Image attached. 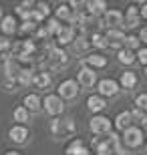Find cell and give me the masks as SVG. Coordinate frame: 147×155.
<instances>
[{"label":"cell","instance_id":"1f68e13d","mask_svg":"<svg viewBox=\"0 0 147 155\" xmlns=\"http://www.w3.org/2000/svg\"><path fill=\"white\" fill-rule=\"evenodd\" d=\"M91 46V40H87V36L85 35H81V36H77L75 38V42H73V48H75V52H85L87 48Z\"/></svg>","mask_w":147,"mask_h":155},{"label":"cell","instance_id":"30bf717a","mask_svg":"<svg viewBox=\"0 0 147 155\" xmlns=\"http://www.w3.org/2000/svg\"><path fill=\"white\" fill-rule=\"evenodd\" d=\"M119 89L121 87L115 79H101L97 83V95H101V97H115Z\"/></svg>","mask_w":147,"mask_h":155},{"label":"cell","instance_id":"4dcf8cb0","mask_svg":"<svg viewBox=\"0 0 147 155\" xmlns=\"http://www.w3.org/2000/svg\"><path fill=\"white\" fill-rule=\"evenodd\" d=\"M12 40L6 38V36H0V57L2 58H10V52H12Z\"/></svg>","mask_w":147,"mask_h":155},{"label":"cell","instance_id":"484cf974","mask_svg":"<svg viewBox=\"0 0 147 155\" xmlns=\"http://www.w3.org/2000/svg\"><path fill=\"white\" fill-rule=\"evenodd\" d=\"M42 28L46 30V36H57L58 32H61L62 24H61V20L55 16V18H48V20H46V24H42Z\"/></svg>","mask_w":147,"mask_h":155},{"label":"cell","instance_id":"d6986e66","mask_svg":"<svg viewBox=\"0 0 147 155\" xmlns=\"http://www.w3.org/2000/svg\"><path fill=\"white\" fill-rule=\"evenodd\" d=\"M87 10L95 18H103V14H105L109 8H107V2H105V0H91V2H87Z\"/></svg>","mask_w":147,"mask_h":155},{"label":"cell","instance_id":"277c9868","mask_svg":"<svg viewBox=\"0 0 147 155\" xmlns=\"http://www.w3.org/2000/svg\"><path fill=\"white\" fill-rule=\"evenodd\" d=\"M89 129L95 137H101V135H109L113 131V121L105 115H93V119L89 121Z\"/></svg>","mask_w":147,"mask_h":155},{"label":"cell","instance_id":"c3c4849f","mask_svg":"<svg viewBox=\"0 0 147 155\" xmlns=\"http://www.w3.org/2000/svg\"><path fill=\"white\" fill-rule=\"evenodd\" d=\"M145 129H147V123H145Z\"/></svg>","mask_w":147,"mask_h":155},{"label":"cell","instance_id":"5b68a950","mask_svg":"<svg viewBox=\"0 0 147 155\" xmlns=\"http://www.w3.org/2000/svg\"><path fill=\"white\" fill-rule=\"evenodd\" d=\"M143 131L141 127H129L127 131H123V135H121V141H123V147L125 149H137V147H141L143 145Z\"/></svg>","mask_w":147,"mask_h":155},{"label":"cell","instance_id":"d590c367","mask_svg":"<svg viewBox=\"0 0 147 155\" xmlns=\"http://www.w3.org/2000/svg\"><path fill=\"white\" fill-rule=\"evenodd\" d=\"M131 115H133V121H135V123H139V125H143L145 127V123H147V113L145 111H141V109H133L131 111Z\"/></svg>","mask_w":147,"mask_h":155},{"label":"cell","instance_id":"d6a6232c","mask_svg":"<svg viewBox=\"0 0 147 155\" xmlns=\"http://www.w3.org/2000/svg\"><path fill=\"white\" fill-rule=\"evenodd\" d=\"M91 46H95V48H107L109 42H107V36L105 35H99V32H95V35H91Z\"/></svg>","mask_w":147,"mask_h":155},{"label":"cell","instance_id":"7a4b0ae2","mask_svg":"<svg viewBox=\"0 0 147 155\" xmlns=\"http://www.w3.org/2000/svg\"><path fill=\"white\" fill-rule=\"evenodd\" d=\"M34 51H36V46L32 40H18L12 46V58H16L18 63H30Z\"/></svg>","mask_w":147,"mask_h":155},{"label":"cell","instance_id":"681fc988","mask_svg":"<svg viewBox=\"0 0 147 155\" xmlns=\"http://www.w3.org/2000/svg\"><path fill=\"white\" fill-rule=\"evenodd\" d=\"M145 28H147V24H145Z\"/></svg>","mask_w":147,"mask_h":155},{"label":"cell","instance_id":"cb8c5ba5","mask_svg":"<svg viewBox=\"0 0 147 155\" xmlns=\"http://www.w3.org/2000/svg\"><path fill=\"white\" fill-rule=\"evenodd\" d=\"M24 107H26L28 111H32V113H38V111L42 109V101H40L38 95L30 93V95H26V97H24Z\"/></svg>","mask_w":147,"mask_h":155},{"label":"cell","instance_id":"f546056e","mask_svg":"<svg viewBox=\"0 0 147 155\" xmlns=\"http://www.w3.org/2000/svg\"><path fill=\"white\" fill-rule=\"evenodd\" d=\"M28 115H30V111L24 105H20V107H16V109L12 111V117H14V121H16L18 125H24L28 121Z\"/></svg>","mask_w":147,"mask_h":155},{"label":"cell","instance_id":"74e56055","mask_svg":"<svg viewBox=\"0 0 147 155\" xmlns=\"http://www.w3.org/2000/svg\"><path fill=\"white\" fill-rule=\"evenodd\" d=\"M38 28H40V24H36V22H22V26H20V32H38Z\"/></svg>","mask_w":147,"mask_h":155},{"label":"cell","instance_id":"ba28073f","mask_svg":"<svg viewBox=\"0 0 147 155\" xmlns=\"http://www.w3.org/2000/svg\"><path fill=\"white\" fill-rule=\"evenodd\" d=\"M42 109L52 117H58L65 111V101H62L58 95H46L45 101H42Z\"/></svg>","mask_w":147,"mask_h":155},{"label":"cell","instance_id":"8fae6325","mask_svg":"<svg viewBox=\"0 0 147 155\" xmlns=\"http://www.w3.org/2000/svg\"><path fill=\"white\" fill-rule=\"evenodd\" d=\"M107 42L111 48H117V51H121V48H125V40H127V35H125L123 28H117V30H107Z\"/></svg>","mask_w":147,"mask_h":155},{"label":"cell","instance_id":"44dd1931","mask_svg":"<svg viewBox=\"0 0 147 155\" xmlns=\"http://www.w3.org/2000/svg\"><path fill=\"white\" fill-rule=\"evenodd\" d=\"M20 69H22V64L18 63L16 58H6L4 61V75H6V79H16L18 77V73H20Z\"/></svg>","mask_w":147,"mask_h":155},{"label":"cell","instance_id":"9c48e42d","mask_svg":"<svg viewBox=\"0 0 147 155\" xmlns=\"http://www.w3.org/2000/svg\"><path fill=\"white\" fill-rule=\"evenodd\" d=\"M77 83H79V87H85V89L95 87V83H97V71H93L91 67L81 64L79 73H77Z\"/></svg>","mask_w":147,"mask_h":155},{"label":"cell","instance_id":"f1b7e54d","mask_svg":"<svg viewBox=\"0 0 147 155\" xmlns=\"http://www.w3.org/2000/svg\"><path fill=\"white\" fill-rule=\"evenodd\" d=\"M73 8H71V4H58L57 6V18L58 20H67V22H71V20H73Z\"/></svg>","mask_w":147,"mask_h":155},{"label":"cell","instance_id":"8d00e7d4","mask_svg":"<svg viewBox=\"0 0 147 155\" xmlns=\"http://www.w3.org/2000/svg\"><path fill=\"white\" fill-rule=\"evenodd\" d=\"M135 107L147 113V93H141V95H137V97H135Z\"/></svg>","mask_w":147,"mask_h":155},{"label":"cell","instance_id":"e0dca14e","mask_svg":"<svg viewBox=\"0 0 147 155\" xmlns=\"http://www.w3.org/2000/svg\"><path fill=\"white\" fill-rule=\"evenodd\" d=\"M87 107H89L91 113L99 115V113L107 107V101H105V97H101V95H91V97L87 99Z\"/></svg>","mask_w":147,"mask_h":155},{"label":"cell","instance_id":"7bdbcfd3","mask_svg":"<svg viewBox=\"0 0 147 155\" xmlns=\"http://www.w3.org/2000/svg\"><path fill=\"white\" fill-rule=\"evenodd\" d=\"M77 155H91V151L87 149V147H83V149H81V151H79V153H77Z\"/></svg>","mask_w":147,"mask_h":155},{"label":"cell","instance_id":"2e32d148","mask_svg":"<svg viewBox=\"0 0 147 155\" xmlns=\"http://www.w3.org/2000/svg\"><path fill=\"white\" fill-rule=\"evenodd\" d=\"M8 137H10L14 143H26V139H28V129H26L24 125H14V127H10Z\"/></svg>","mask_w":147,"mask_h":155},{"label":"cell","instance_id":"6da1fadb","mask_svg":"<svg viewBox=\"0 0 147 155\" xmlns=\"http://www.w3.org/2000/svg\"><path fill=\"white\" fill-rule=\"evenodd\" d=\"M51 133L57 139H68L77 133V125H75L73 117H55L51 121Z\"/></svg>","mask_w":147,"mask_h":155},{"label":"cell","instance_id":"603a6c76","mask_svg":"<svg viewBox=\"0 0 147 155\" xmlns=\"http://www.w3.org/2000/svg\"><path fill=\"white\" fill-rule=\"evenodd\" d=\"M91 145H93V149L97 151V155H111V153H113L105 137H93Z\"/></svg>","mask_w":147,"mask_h":155},{"label":"cell","instance_id":"3957f363","mask_svg":"<svg viewBox=\"0 0 147 155\" xmlns=\"http://www.w3.org/2000/svg\"><path fill=\"white\" fill-rule=\"evenodd\" d=\"M46 64H48V69H52V71H62L68 64V54L61 46H52V48H48Z\"/></svg>","mask_w":147,"mask_h":155},{"label":"cell","instance_id":"4316f807","mask_svg":"<svg viewBox=\"0 0 147 155\" xmlns=\"http://www.w3.org/2000/svg\"><path fill=\"white\" fill-rule=\"evenodd\" d=\"M32 85L36 87V89H48V87H51V75H48L46 71H38V73L34 75Z\"/></svg>","mask_w":147,"mask_h":155},{"label":"cell","instance_id":"ffe728a7","mask_svg":"<svg viewBox=\"0 0 147 155\" xmlns=\"http://www.w3.org/2000/svg\"><path fill=\"white\" fill-rule=\"evenodd\" d=\"M32 73H34L32 67H30V64H24L22 69H20V73H18V77H16L18 87H28V85H32V81H34V75H32Z\"/></svg>","mask_w":147,"mask_h":155},{"label":"cell","instance_id":"7dc6e473","mask_svg":"<svg viewBox=\"0 0 147 155\" xmlns=\"http://www.w3.org/2000/svg\"><path fill=\"white\" fill-rule=\"evenodd\" d=\"M145 149H147V143H145Z\"/></svg>","mask_w":147,"mask_h":155},{"label":"cell","instance_id":"f6af8a7d","mask_svg":"<svg viewBox=\"0 0 147 155\" xmlns=\"http://www.w3.org/2000/svg\"><path fill=\"white\" fill-rule=\"evenodd\" d=\"M2 18H4V16H2V6H0V20H2Z\"/></svg>","mask_w":147,"mask_h":155},{"label":"cell","instance_id":"8992f818","mask_svg":"<svg viewBox=\"0 0 147 155\" xmlns=\"http://www.w3.org/2000/svg\"><path fill=\"white\" fill-rule=\"evenodd\" d=\"M125 24V14L117 8H109L101 18V26H107L109 30H117Z\"/></svg>","mask_w":147,"mask_h":155},{"label":"cell","instance_id":"83f0119b","mask_svg":"<svg viewBox=\"0 0 147 155\" xmlns=\"http://www.w3.org/2000/svg\"><path fill=\"white\" fill-rule=\"evenodd\" d=\"M117 61L121 64H133L137 61V54L133 51H129V48H121V51L117 52Z\"/></svg>","mask_w":147,"mask_h":155},{"label":"cell","instance_id":"d4e9b609","mask_svg":"<svg viewBox=\"0 0 147 155\" xmlns=\"http://www.w3.org/2000/svg\"><path fill=\"white\" fill-rule=\"evenodd\" d=\"M16 18L12 16V14H8V16H4L2 18V20H0V28H2V32H4V35H14V32H16Z\"/></svg>","mask_w":147,"mask_h":155},{"label":"cell","instance_id":"ac0fdd59","mask_svg":"<svg viewBox=\"0 0 147 155\" xmlns=\"http://www.w3.org/2000/svg\"><path fill=\"white\" fill-rule=\"evenodd\" d=\"M115 127H117L119 131H127L129 127H133V115H131V111H121L115 117Z\"/></svg>","mask_w":147,"mask_h":155},{"label":"cell","instance_id":"9a60e30c","mask_svg":"<svg viewBox=\"0 0 147 155\" xmlns=\"http://www.w3.org/2000/svg\"><path fill=\"white\" fill-rule=\"evenodd\" d=\"M105 139H107L109 147H111V151L117 155H125V147H123V141H121V135L115 131H111L109 135H105Z\"/></svg>","mask_w":147,"mask_h":155},{"label":"cell","instance_id":"7402d4cb","mask_svg":"<svg viewBox=\"0 0 147 155\" xmlns=\"http://www.w3.org/2000/svg\"><path fill=\"white\" fill-rule=\"evenodd\" d=\"M137 83H139V79H137L135 73H131V71H125V73H121L119 87H123V89L131 91V89H135V87H137Z\"/></svg>","mask_w":147,"mask_h":155},{"label":"cell","instance_id":"60d3db41","mask_svg":"<svg viewBox=\"0 0 147 155\" xmlns=\"http://www.w3.org/2000/svg\"><path fill=\"white\" fill-rule=\"evenodd\" d=\"M139 14H141V18L147 22V2H143V4L139 6Z\"/></svg>","mask_w":147,"mask_h":155},{"label":"cell","instance_id":"ee69618b","mask_svg":"<svg viewBox=\"0 0 147 155\" xmlns=\"http://www.w3.org/2000/svg\"><path fill=\"white\" fill-rule=\"evenodd\" d=\"M4 155H20V153H18V151H6Z\"/></svg>","mask_w":147,"mask_h":155},{"label":"cell","instance_id":"5bb4252c","mask_svg":"<svg viewBox=\"0 0 147 155\" xmlns=\"http://www.w3.org/2000/svg\"><path fill=\"white\" fill-rule=\"evenodd\" d=\"M81 64H85V67H91V69L95 71V69H105V67L109 64V61H107V57H103V54L95 52V54H89V57H85Z\"/></svg>","mask_w":147,"mask_h":155},{"label":"cell","instance_id":"b9f144b4","mask_svg":"<svg viewBox=\"0 0 147 155\" xmlns=\"http://www.w3.org/2000/svg\"><path fill=\"white\" fill-rule=\"evenodd\" d=\"M139 40H141V42H145V45H147V28H145V26H143V28L139 30Z\"/></svg>","mask_w":147,"mask_h":155},{"label":"cell","instance_id":"4fadbf2b","mask_svg":"<svg viewBox=\"0 0 147 155\" xmlns=\"http://www.w3.org/2000/svg\"><path fill=\"white\" fill-rule=\"evenodd\" d=\"M75 38H77V35H75V26H71V24H62L61 32L57 35V45L62 48L65 45L75 42Z\"/></svg>","mask_w":147,"mask_h":155},{"label":"cell","instance_id":"52a82bcc","mask_svg":"<svg viewBox=\"0 0 147 155\" xmlns=\"http://www.w3.org/2000/svg\"><path fill=\"white\" fill-rule=\"evenodd\" d=\"M79 83L77 79H65L58 83V89H57V95L62 99V101H73L77 95H79Z\"/></svg>","mask_w":147,"mask_h":155},{"label":"cell","instance_id":"e575fe53","mask_svg":"<svg viewBox=\"0 0 147 155\" xmlns=\"http://www.w3.org/2000/svg\"><path fill=\"white\" fill-rule=\"evenodd\" d=\"M125 48H129V51H139V48H141V40H139V36L129 35L127 40H125Z\"/></svg>","mask_w":147,"mask_h":155},{"label":"cell","instance_id":"f35d334b","mask_svg":"<svg viewBox=\"0 0 147 155\" xmlns=\"http://www.w3.org/2000/svg\"><path fill=\"white\" fill-rule=\"evenodd\" d=\"M137 61L147 67V46H141V48L137 51Z\"/></svg>","mask_w":147,"mask_h":155},{"label":"cell","instance_id":"bcb514c9","mask_svg":"<svg viewBox=\"0 0 147 155\" xmlns=\"http://www.w3.org/2000/svg\"><path fill=\"white\" fill-rule=\"evenodd\" d=\"M145 77H147V67H145Z\"/></svg>","mask_w":147,"mask_h":155},{"label":"cell","instance_id":"7c38bea8","mask_svg":"<svg viewBox=\"0 0 147 155\" xmlns=\"http://www.w3.org/2000/svg\"><path fill=\"white\" fill-rule=\"evenodd\" d=\"M141 14H139V6L131 4L127 6V10H125V28H137L139 24H141Z\"/></svg>","mask_w":147,"mask_h":155},{"label":"cell","instance_id":"836d02e7","mask_svg":"<svg viewBox=\"0 0 147 155\" xmlns=\"http://www.w3.org/2000/svg\"><path fill=\"white\" fill-rule=\"evenodd\" d=\"M83 147H85V145H83V139H81V137H77V139H73V141H71V143L67 145L65 153H67V155H77L81 149H83Z\"/></svg>","mask_w":147,"mask_h":155},{"label":"cell","instance_id":"ab89813d","mask_svg":"<svg viewBox=\"0 0 147 155\" xmlns=\"http://www.w3.org/2000/svg\"><path fill=\"white\" fill-rule=\"evenodd\" d=\"M2 87H4V91H14L18 87V83H16V79H4Z\"/></svg>","mask_w":147,"mask_h":155}]
</instances>
